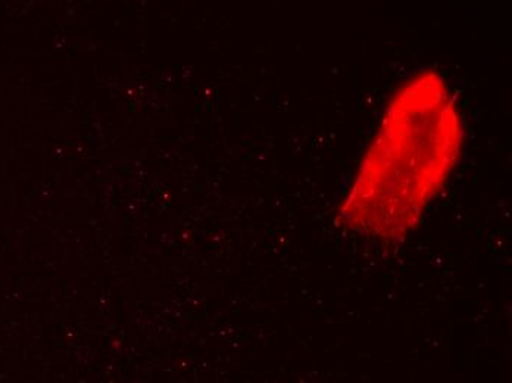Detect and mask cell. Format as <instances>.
I'll use <instances>...</instances> for the list:
<instances>
[{
  "mask_svg": "<svg viewBox=\"0 0 512 383\" xmlns=\"http://www.w3.org/2000/svg\"><path fill=\"white\" fill-rule=\"evenodd\" d=\"M462 148L464 121L454 92L439 71H418L390 98L337 223L380 241H401L445 188Z\"/></svg>",
  "mask_w": 512,
  "mask_h": 383,
  "instance_id": "6da1fadb",
  "label": "cell"
}]
</instances>
